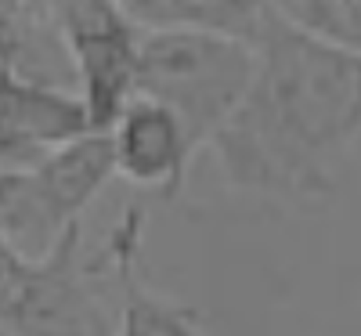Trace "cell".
I'll use <instances>...</instances> for the list:
<instances>
[{"instance_id":"obj_6","label":"cell","mask_w":361,"mask_h":336,"mask_svg":"<svg viewBox=\"0 0 361 336\" xmlns=\"http://www.w3.org/2000/svg\"><path fill=\"white\" fill-rule=\"evenodd\" d=\"M105 138L112 152V174L127 185L159 192L163 199H177L185 192L195 152L170 109L148 98H130Z\"/></svg>"},{"instance_id":"obj_2","label":"cell","mask_w":361,"mask_h":336,"mask_svg":"<svg viewBox=\"0 0 361 336\" xmlns=\"http://www.w3.org/2000/svg\"><path fill=\"white\" fill-rule=\"evenodd\" d=\"M257 73L250 40L195 29H141L134 98L177 116L192 152H202L243 105Z\"/></svg>"},{"instance_id":"obj_11","label":"cell","mask_w":361,"mask_h":336,"mask_svg":"<svg viewBox=\"0 0 361 336\" xmlns=\"http://www.w3.org/2000/svg\"><path fill=\"white\" fill-rule=\"evenodd\" d=\"M18 54H22V29L15 4H0V80L18 73Z\"/></svg>"},{"instance_id":"obj_7","label":"cell","mask_w":361,"mask_h":336,"mask_svg":"<svg viewBox=\"0 0 361 336\" xmlns=\"http://www.w3.org/2000/svg\"><path fill=\"white\" fill-rule=\"evenodd\" d=\"M83 134L87 116L80 98L22 73L0 80V170L29 167Z\"/></svg>"},{"instance_id":"obj_9","label":"cell","mask_w":361,"mask_h":336,"mask_svg":"<svg viewBox=\"0 0 361 336\" xmlns=\"http://www.w3.org/2000/svg\"><path fill=\"white\" fill-rule=\"evenodd\" d=\"M130 264L119 279V311L112 318V336H206L199 315L163 293L145 289Z\"/></svg>"},{"instance_id":"obj_1","label":"cell","mask_w":361,"mask_h":336,"mask_svg":"<svg viewBox=\"0 0 361 336\" xmlns=\"http://www.w3.org/2000/svg\"><path fill=\"white\" fill-rule=\"evenodd\" d=\"M257 73L243 105L206 148L228 188L282 206L329 203L357 152V54L307 40L264 4Z\"/></svg>"},{"instance_id":"obj_3","label":"cell","mask_w":361,"mask_h":336,"mask_svg":"<svg viewBox=\"0 0 361 336\" xmlns=\"http://www.w3.org/2000/svg\"><path fill=\"white\" fill-rule=\"evenodd\" d=\"M112 177L105 134H83L29 167L0 170V239L29 260L47 257Z\"/></svg>"},{"instance_id":"obj_8","label":"cell","mask_w":361,"mask_h":336,"mask_svg":"<svg viewBox=\"0 0 361 336\" xmlns=\"http://www.w3.org/2000/svg\"><path fill=\"white\" fill-rule=\"evenodd\" d=\"M123 15L137 29H195L238 40H257L264 4L250 0H127Z\"/></svg>"},{"instance_id":"obj_4","label":"cell","mask_w":361,"mask_h":336,"mask_svg":"<svg viewBox=\"0 0 361 336\" xmlns=\"http://www.w3.org/2000/svg\"><path fill=\"white\" fill-rule=\"evenodd\" d=\"M44 8L80 76L87 134H109V127L134 98L141 29L123 15V8L109 0H62Z\"/></svg>"},{"instance_id":"obj_12","label":"cell","mask_w":361,"mask_h":336,"mask_svg":"<svg viewBox=\"0 0 361 336\" xmlns=\"http://www.w3.org/2000/svg\"><path fill=\"white\" fill-rule=\"evenodd\" d=\"M0 336H8V332H4V329H0Z\"/></svg>"},{"instance_id":"obj_5","label":"cell","mask_w":361,"mask_h":336,"mask_svg":"<svg viewBox=\"0 0 361 336\" xmlns=\"http://www.w3.org/2000/svg\"><path fill=\"white\" fill-rule=\"evenodd\" d=\"M102 275L105 253L83 257V228L76 224L47 257L29 260L0 329L8 336H112V315L98 296Z\"/></svg>"},{"instance_id":"obj_10","label":"cell","mask_w":361,"mask_h":336,"mask_svg":"<svg viewBox=\"0 0 361 336\" xmlns=\"http://www.w3.org/2000/svg\"><path fill=\"white\" fill-rule=\"evenodd\" d=\"M289 29L304 33L314 44L336 47L357 54L361 47V4L357 0H289V4H271Z\"/></svg>"}]
</instances>
